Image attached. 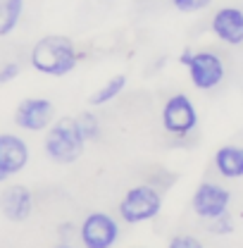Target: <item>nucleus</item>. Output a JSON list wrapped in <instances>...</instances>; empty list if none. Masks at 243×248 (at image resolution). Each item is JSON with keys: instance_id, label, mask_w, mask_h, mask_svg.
Masks as SVG:
<instances>
[{"instance_id": "nucleus-4", "label": "nucleus", "mask_w": 243, "mask_h": 248, "mask_svg": "<svg viewBox=\"0 0 243 248\" xmlns=\"http://www.w3.org/2000/svg\"><path fill=\"white\" fill-rule=\"evenodd\" d=\"M179 62L186 67L188 79L198 91H210L224 81L227 67H224V60L214 50H198V53L183 50Z\"/></svg>"}, {"instance_id": "nucleus-20", "label": "nucleus", "mask_w": 243, "mask_h": 248, "mask_svg": "<svg viewBox=\"0 0 243 248\" xmlns=\"http://www.w3.org/2000/svg\"><path fill=\"white\" fill-rule=\"evenodd\" d=\"M53 248H76V246H72V244H67V241H62V244H58V246H53Z\"/></svg>"}, {"instance_id": "nucleus-5", "label": "nucleus", "mask_w": 243, "mask_h": 248, "mask_svg": "<svg viewBox=\"0 0 243 248\" xmlns=\"http://www.w3.org/2000/svg\"><path fill=\"white\" fill-rule=\"evenodd\" d=\"M160 122H162V129L169 136H177V139L188 136L198 126L196 103L186 93H174L172 98L165 100V105L160 110Z\"/></svg>"}, {"instance_id": "nucleus-17", "label": "nucleus", "mask_w": 243, "mask_h": 248, "mask_svg": "<svg viewBox=\"0 0 243 248\" xmlns=\"http://www.w3.org/2000/svg\"><path fill=\"white\" fill-rule=\"evenodd\" d=\"M167 248H205L203 241L193 234H174L169 241H167Z\"/></svg>"}, {"instance_id": "nucleus-8", "label": "nucleus", "mask_w": 243, "mask_h": 248, "mask_svg": "<svg viewBox=\"0 0 243 248\" xmlns=\"http://www.w3.org/2000/svg\"><path fill=\"white\" fill-rule=\"evenodd\" d=\"M231 205V191L217 182H200L191 196V210L200 219H217L227 215Z\"/></svg>"}, {"instance_id": "nucleus-12", "label": "nucleus", "mask_w": 243, "mask_h": 248, "mask_svg": "<svg viewBox=\"0 0 243 248\" xmlns=\"http://www.w3.org/2000/svg\"><path fill=\"white\" fill-rule=\"evenodd\" d=\"M214 170L224 179H243V146H219L214 151Z\"/></svg>"}, {"instance_id": "nucleus-14", "label": "nucleus", "mask_w": 243, "mask_h": 248, "mask_svg": "<svg viewBox=\"0 0 243 248\" xmlns=\"http://www.w3.org/2000/svg\"><path fill=\"white\" fill-rule=\"evenodd\" d=\"M24 12V0H0V36H10L17 29Z\"/></svg>"}, {"instance_id": "nucleus-19", "label": "nucleus", "mask_w": 243, "mask_h": 248, "mask_svg": "<svg viewBox=\"0 0 243 248\" xmlns=\"http://www.w3.org/2000/svg\"><path fill=\"white\" fill-rule=\"evenodd\" d=\"M19 72H22V64H19V62H5V64L0 67V84H2V86L10 84L15 77H19Z\"/></svg>"}, {"instance_id": "nucleus-16", "label": "nucleus", "mask_w": 243, "mask_h": 248, "mask_svg": "<svg viewBox=\"0 0 243 248\" xmlns=\"http://www.w3.org/2000/svg\"><path fill=\"white\" fill-rule=\"evenodd\" d=\"M174 10L177 12H183V15H191V12H200L205 7L213 5V0H172Z\"/></svg>"}, {"instance_id": "nucleus-3", "label": "nucleus", "mask_w": 243, "mask_h": 248, "mask_svg": "<svg viewBox=\"0 0 243 248\" xmlns=\"http://www.w3.org/2000/svg\"><path fill=\"white\" fill-rule=\"evenodd\" d=\"M162 191L155 184H136L120 198L117 213L126 224H143L162 213Z\"/></svg>"}, {"instance_id": "nucleus-7", "label": "nucleus", "mask_w": 243, "mask_h": 248, "mask_svg": "<svg viewBox=\"0 0 243 248\" xmlns=\"http://www.w3.org/2000/svg\"><path fill=\"white\" fill-rule=\"evenodd\" d=\"M55 122V105L48 98H22L15 108V124L29 134H46Z\"/></svg>"}, {"instance_id": "nucleus-13", "label": "nucleus", "mask_w": 243, "mask_h": 248, "mask_svg": "<svg viewBox=\"0 0 243 248\" xmlns=\"http://www.w3.org/2000/svg\"><path fill=\"white\" fill-rule=\"evenodd\" d=\"M124 89H126V77H124V74H115V77H110L98 91H93L91 95H89V105H91V108L107 105V103H112Z\"/></svg>"}, {"instance_id": "nucleus-9", "label": "nucleus", "mask_w": 243, "mask_h": 248, "mask_svg": "<svg viewBox=\"0 0 243 248\" xmlns=\"http://www.w3.org/2000/svg\"><path fill=\"white\" fill-rule=\"evenodd\" d=\"M33 205H36V198L27 184H10L0 193V213L12 224L27 222L33 215Z\"/></svg>"}, {"instance_id": "nucleus-10", "label": "nucleus", "mask_w": 243, "mask_h": 248, "mask_svg": "<svg viewBox=\"0 0 243 248\" xmlns=\"http://www.w3.org/2000/svg\"><path fill=\"white\" fill-rule=\"evenodd\" d=\"M29 146L17 134H0V182H7L10 177L19 174L29 165Z\"/></svg>"}, {"instance_id": "nucleus-18", "label": "nucleus", "mask_w": 243, "mask_h": 248, "mask_svg": "<svg viewBox=\"0 0 243 248\" xmlns=\"http://www.w3.org/2000/svg\"><path fill=\"white\" fill-rule=\"evenodd\" d=\"M208 229L214 232V234H229V232L234 229V224H231V215L227 213V215L217 217V219H210V222H208Z\"/></svg>"}, {"instance_id": "nucleus-2", "label": "nucleus", "mask_w": 243, "mask_h": 248, "mask_svg": "<svg viewBox=\"0 0 243 248\" xmlns=\"http://www.w3.org/2000/svg\"><path fill=\"white\" fill-rule=\"evenodd\" d=\"M89 146L79 117H60L46 131L43 151L58 165H74Z\"/></svg>"}, {"instance_id": "nucleus-15", "label": "nucleus", "mask_w": 243, "mask_h": 248, "mask_svg": "<svg viewBox=\"0 0 243 248\" xmlns=\"http://www.w3.org/2000/svg\"><path fill=\"white\" fill-rule=\"evenodd\" d=\"M76 117H79V122H81V129H84L89 143H91V141H98V139H100V120L93 115L91 110H86V112H81V115H76Z\"/></svg>"}, {"instance_id": "nucleus-1", "label": "nucleus", "mask_w": 243, "mask_h": 248, "mask_svg": "<svg viewBox=\"0 0 243 248\" xmlns=\"http://www.w3.org/2000/svg\"><path fill=\"white\" fill-rule=\"evenodd\" d=\"M79 50L69 36L50 33L33 43L29 53L31 67L46 77H67L79 64Z\"/></svg>"}, {"instance_id": "nucleus-6", "label": "nucleus", "mask_w": 243, "mask_h": 248, "mask_svg": "<svg viewBox=\"0 0 243 248\" xmlns=\"http://www.w3.org/2000/svg\"><path fill=\"white\" fill-rule=\"evenodd\" d=\"M79 241L84 248H115L120 241V222L103 210L89 213L79 224Z\"/></svg>"}, {"instance_id": "nucleus-11", "label": "nucleus", "mask_w": 243, "mask_h": 248, "mask_svg": "<svg viewBox=\"0 0 243 248\" xmlns=\"http://www.w3.org/2000/svg\"><path fill=\"white\" fill-rule=\"evenodd\" d=\"M210 29L217 41L227 46H241L243 43V10L234 5L219 7L210 19Z\"/></svg>"}]
</instances>
